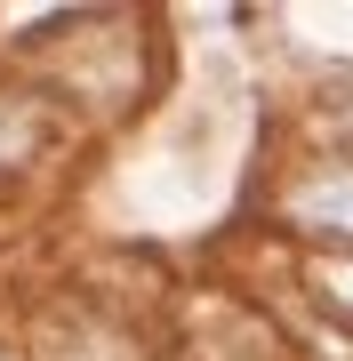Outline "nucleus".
Listing matches in <instances>:
<instances>
[{"label":"nucleus","instance_id":"obj_1","mask_svg":"<svg viewBox=\"0 0 353 361\" xmlns=\"http://www.w3.org/2000/svg\"><path fill=\"white\" fill-rule=\"evenodd\" d=\"M289 209H297L305 225H321V233H337V241H353V169H337V177H314Z\"/></svg>","mask_w":353,"mask_h":361},{"label":"nucleus","instance_id":"obj_2","mask_svg":"<svg viewBox=\"0 0 353 361\" xmlns=\"http://www.w3.org/2000/svg\"><path fill=\"white\" fill-rule=\"evenodd\" d=\"M321 281H329V297H337V305L353 313V265H329V273H321Z\"/></svg>","mask_w":353,"mask_h":361}]
</instances>
